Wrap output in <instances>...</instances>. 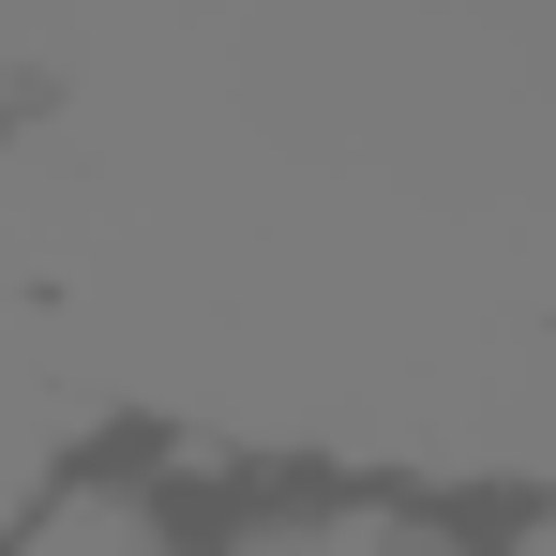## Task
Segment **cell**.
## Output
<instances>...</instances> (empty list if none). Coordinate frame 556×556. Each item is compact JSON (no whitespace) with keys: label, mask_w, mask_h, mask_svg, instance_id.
I'll use <instances>...</instances> for the list:
<instances>
[{"label":"cell","mask_w":556,"mask_h":556,"mask_svg":"<svg viewBox=\"0 0 556 556\" xmlns=\"http://www.w3.org/2000/svg\"><path fill=\"white\" fill-rule=\"evenodd\" d=\"M211 556H496V511L466 481H406V466H211Z\"/></svg>","instance_id":"cell-1"},{"label":"cell","mask_w":556,"mask_h":556,"mask_svg":"<svg viewBox=\"0 0 556 556\" xmlns=\"http://www.w3.org/2000/svg\"><path fill=\"white\" fill-rule=\"evenodd\" d=\"M0 556H211V466L166 437H91L0 496Z\"/></svg>","instance_id":"cell-2"},{"label":"cell","mask_w":556,"mask_h":556,"mask_svg":"<svg viewBox=\"0 0 556 556\" xmlns=\"http://www.w3.org/2000/svg\"><path fill=\"white\" fill-rule=\"evenodd\" d=\"M481 511H496V556H556V481L542 496H481Z\"/></svg>","instance_id":"cell-3"}]
</instances>
